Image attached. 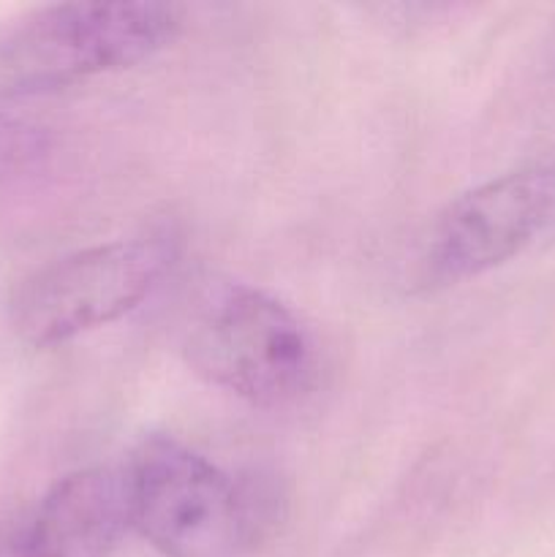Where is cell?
Wrapping results in <instances>:
<instances>
[{
	"instance_id": "5b68a950",
	"label": "cell",
	"mask_w": 555,
	"mask_h": 557,
	"mask_svg": "<svg viewBox=\"0 0 555 557\" xmlns=\"http://www.w3.org/2000/svg\"><path fill=\"white\" fill-rule=\"evenodd\" d=\"M555 218V169L498 174L466 190L435 218L422 253V281L449 286L484 275L528 248Z\"/></svg>"
},
{
	"instance_id": "7a4b0ae2",
	"label": "cell",
	"mask_w": 555,
	"mask_h": 557,
	"mask_svg": "<svg viewBox=\"0 0 555 557\" xmlns=\"http://www.w3.org/2000/svg\"><path fill=\"white\" fill-rule=\"evenodd\" d=\"M185 359L210 384L250 406L283 408L316 384V351L303 321L248 283H212L183 315Z\"/></svg>"
},
{
	"instance_id": "8992f818",
	"label": "cell",
	"mask_w": 555,
	"mask_h": 557,
	"mask_svg": "<svg viewBox=\"0 0 555 557\" xmlns=\"http://www.w3.org/2000/svg\"><path fill=\"white\" fill-rule=\"evenodd\" d=\"M128 531L123 468H85L0 520V557H109Z\"/></svg>"
},
{
	"instance_id": "3957f363",
	"label": "cell",
	"mask_w": 555,
	"mask_h": 557,
	"mask_svg": "<svg viewBox=\"0 0 555 557\" xmlns=\"http://www.w3.org/2000/svg\"><path fill=\"white\" fill-rule=\"evenodd\" d=\"M180 27L183 9L156 0L47 5L0 38V92L30 96L131 69L166 49Z\"/></svg>"
},
{
	"instance_id": "6da1fadb",
	"label": "cell",
	"mask_w": 555,
	"mask_h": 557,
	"mask_svg": "<svg viewBox=\"0 0 555 557\" xmlns=\"http://www.w3.org/2000/svg\"><path fill=\"white\" fill-rule=\"evenodd\" d=\"M131 531L163 557H243L272 536L281 500L234 479L169 435H150L123 468Z\"/></svg>"
},
{
	"instance_id": "52a82bcc",
	"label": "cell",
	"mask_w": 555,
	"mask_h": 557,
	"mask_svg": "<svg viewBox=\"0 0 555 557\" xmlns=\"http://www.w3.org/2000/svg\"><path fill=\"white\" fill-rule=\"evenodd\" d=\"M49 136L33 120L0 109V180L30 169L47 152Z\"/></svg>"
},
{
	"instance_id": "277c9868",
	"label": "cell",
	"mask_w": 555,
	"mask_h": 557,
	"mask_svg": "<svg viewBox=\"0 0 555 557\" xmlns=\"http://www.w3.org/2000/svg\"><path fill=\"white\" fill-rule=\"evenodd\" d=\"M172 232H147L76 250L27 275L11 297V326L38 348L74 341L139 308L177 264Z\"/></svg>"
}]
</instances>
